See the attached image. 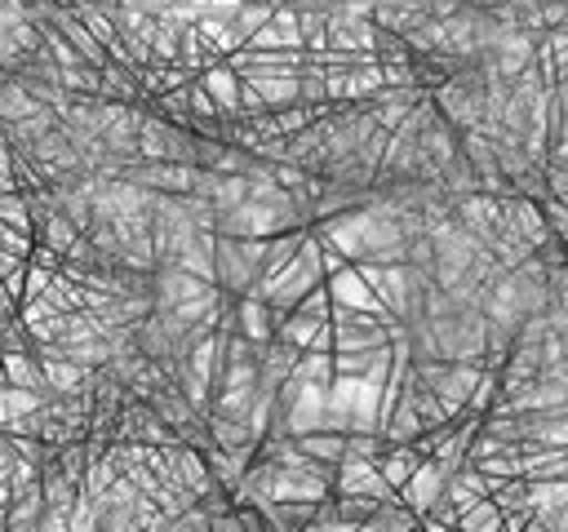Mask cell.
<instances>
[{"label": "cell", "mask_w": 568, "mask_h": 532, "mask_svg": "<svg viewBox=\"0 0 568 532\" xmlns=\"http://www.w3.org/2000/svg\"><path fill=\"white\" fill-rule=\"evenodd\" d=\"M444 483H448V474H444L435 461H422V466L408 474V483H404L395 497H399V505H404L408 514L426 519V514H430V505L444 497Z\"/></svg>", "instance_id": "6"}, {"label": "cell", "mask_w": 568, "mask_h": 532, "mask_svg": "<svg viewBox=\"0 0 568 532\" xmlns=\"http://www.w3.org/2000/svg\"><path fill=\"white\" fill-rule=\"evenodd\" d=\"M546 195L550 200H568V168L564 164H546Z\"/></svg>", "instance_id": "30"}, {"label": "cell", "mask_w": 568, "mask_h": 532, "mask_svg": "<svg viewBox=\"0 0 568 532\" xmlns=\"http://www.w3.org/2000/svg\"><path fill=\"white\" fill-rule=\"evenodd\" d=\"M333 497H368V501H377V505L399 501V497H395V488L377 474V466H373V461H337Z\"/></svg>", "instance_id": "4"}, {"label": "cell", "mask_w": 568, "mask_h": 532, "mask_svg": "<svg viewBox=\"0 0 568 532\" xmlns=\"http://www.w3.org/2000/svg\"><path fill=\"white\" fill-rule=\"evenodd\" d=\"M541 523H550L555 532H568V505H564V510H555V514H550V519H541Z\"/></svg>", "instance_id": "32"}, {"label": "cell", "mask_w": 568, "mask_h": 532, "mask_svg": "<svg viewBox=\"0 0 568 532\" xmlns=\"http://www.w3.org/2000/svg\"><path fill=\"white\" fill-rule=\"evenodd\" d=\"M0 364H4L9 386L49 395V386H44V368H40V355H36V350H9V355H0Z\"/></svg>", "instance_id": "14"}, {"label": "cell", "mask_w": 568, "mask_h": 532, "mask_svg": "<svg viewBox=\"0 0 568 532\" xmlns=\"http://www.w3.org/2000/svg\"><path fill=\"white\" fill-rule=\"evenodd\" d=\"M324 288H328L333 306H342V310H355V315H377V319H390V315L382 310L377 293L368 288V279H364V270H359V266H346V270L328 275V279H324Z\"/></svg>", "instance_id": "5"}, {"label": "cell", "mask_w": 568, "mask_h": 532, "mask_svg": "<svg viewBox=\"0 0 568 532\" xmlns=\"http://www.w3.org/2000/svg\"><path fill=\"white\" fill-rule=\"evenodd\" d=\"M306 231H311V226H302V231H284V235L266 239V253H262V270H257V284H266L271 275H280V270H284V266L297 257V248H302Z\"/></svg>", "instance_id": "17"}, {"label": "cell", "mask_w": 568, "mask_h": 532, "mask_svg": "<svg viewBox=\"0 0 568 532\" xmlns=\"http://www.w3.org/2000/svg\"><path fill=\"white\" fill-rule=\"evenodd\" d=\"M235 319H240V337L244 341H253V346L275 341V315H271V306L257 293L235 297Z\"/></svg>", "instance_id": "12"}, {"label": "cell", "mask_w": 568, "mask_h": 532, "mask_svg": "<svg viewBox=\"0 0 568 532\" xmlns=\"http://www.w3.org/2000/svg\"><path fill=\"white\" fill-rule=\"evenodd\" d=\"M386 448H390V439H386L382 430H351L342 461H373V466H377V461L386 457Z\"/></svg>", "instance_id": "22"}, {"label": "cell", "mask_w": 568, "mask_h": 532, "mask_svg": "<svg viewBox=\"0 0 568 532\" xmlns=\"http://www.w3.org/2000/svg\"><path fill=\"white\" fill-rule=\"evenodd\" d=\"M9 461H13V457H9V443H4V434H0V470H9Z\"/></svg>", "instance_id": "33"}, {"label": "cell", "mask_w": 568, "mask_h": 532, "mask_svg": "<svg viewBox=\"0 0 568 532\" xmlns=\"http://www.w3.org/2000/svg\"><path fill=\"white\" fill-rule=\"evenodd\" d=\"M4 386H9V377H4V364H0V390H4Z\"/></svg>", "instance_id": "34"}, {"label": "cell", "mask_w": 568, "mask_h": 532, "mask_svg": "<svg viewBox=\"0 0 568 532\" xmlns=\"http://www.w3.org/2000/svg\"><path fill=\"white\" fill-rule=\"evenodd\" d=\"M506 213H510V226L519 231V239H524L532 253H537L541 244H550V239H555V235H550V226H546V217H541V204L510 195V200H506Z\"/></svg>", "instance_id": "13"}, {"label": "cell", "mask_w": 568, "mask_h": 532, "mask_svg": "<svg viewBox=\"0 0 568 532\" xmlns=\"http://www.w3.org/2000/svg\"><path fill=\"white\" fill-rule=\"evenodd\" d=\"M248 49L257 53H288V49H302V27H297V9H271V22L257 27L248 35ZM306 53V49H302Z\"/></svg>", "instance_id": "7"}, {"label": "cell", "mask_w": 568, "mask_h": 532, "mask_svg": "<svg viewBox=\"0 0 568 532\" xmlns=\"http://www.w3.org/2000/svg\"><path fill=\"white\" fill-rule=\"evenodd\" d=\"M293 443L306 461H320V466H337L346 452V434H337V430H315V434H302Z\"/></svg>", "instance_id": "18"}, {"label": "cell", "mask_w": 568, "mask_h": 532, "mask_svg": "<svg viewBox=\"0 0 568 532\" xmlns=\"http://www.w3.org/2000/svg\"><path fill=\"white\" fill-rule=\"evenodd\" d=\"M302 532H355V523L337 519V514H333V505H328V501H320V514H315Z\"/></svg>", "instance_id": "29"}, {"label": "cell", "mask_w": 568, "mask_h": 532, "mask_svg": "<svg viewBox=\"0 0 568 532\" xmlns=\"http://www.w3.org/2000/svg\"><path fill=\"white\" fill-rule=\"evenodd\" d=\"M297 359H302V355H297L293 346H284V341H266V346H257V390L275 395V390L293 377Z\"/></svg>", "instance_id": "10"}, {"label": "cell", "mask_w": 568, "mask_h": 532, "mask_svg": "<svg viewBox=\"0 0 568 532\" xmlns=\"http://www.w3.org/2000/svg\"><path fill=\"white\" fill-rule=\"evenodd\" d=\"M13 319H18V301L0 288V328H4V324H13Z\"/></svg>", "instance_id": "31"}, {"label": "cell", "mask_w": 568, "mask_h": 532, "mask_svg": "<svg viewBox=\"0 0 568 532\" xmlns=\"http://www.w3.org/2000/svg\"><path fill=\"white\" fill-rule=\"evenodd\" d=\"M422 430H426V426H422V417H417L404 399L395 403V412H390V417H386V426H382V434H386L390 443H413Z\"/></svg>", "instance_id": "23"}, {"label": "cell", "mask_w": 568, "mask_h": 532, "mask_svg": "<svg viewBox=\"0 0 568 532\" xmlns=\"http://www.w3.org/2000/svg\"><path fill=\"white\" fill-rule=\"evenodd\" d=\"M417 466H422V457L413 452V443H390V448H386V457L377 461V474H382V479H386V483L399 492Z\"/></svg>", "instance_id": "20"}, {"label": "cell", "mask_w": 568, "mask_h": 532, "mask_svg": "<svg viewBox=\"0 0 568 532\" xmlns=\"http://www.w3.org/2000/svg\"><path fill=\"white\" fill-rule=\"evenodd\" d=\"M293 315H306V319H315V324H328V315H333V297H328V288L315 284V288L293 306Z\"/></svg>", "instance_id": "26"}, {"label": "cell", "mask_w": 568, "mask_h": 532, "mask_svg": "<svg viewBox=\"0 0 568 532\" xmlns=\"http://www.w3.org/2000/svg\"><path fill=\"white\" fill-rule=\"evenodd\" d=\"M124 182L142 186L146 195H191L195 191V168L191 164H151V160H133L124 168Z\"/></svg>", "instance_id": "3"}, {"label": "cell", "mask_w": 568, "mask_h": 532, "mask_svg": "<svg viewBox=\"0 0 568 532\" xmlns=\"http://www.w3.org/2000/svg\"><path fill=\"white\" fill-rule=\"evenodd\" d=\"M120 479V470H115V461L106 457V452H98V457H89V470H84V483H80V501H89V505H98L102 497H106V488Z\"/></svg>", "instance_id": "21"}, {"label": "cell", "mask_w": 568, "mask_h": 532, "mask_svg": "<svg viewBox=\"0 0 568 532\" xmlns=\"http://www.w3.org/2000/svg\"><path fill=\"white\" fill-rule=\"evenodd\" d=\"M479 372H484V368H475V364L413 359V377H417V381L439 399V408H444L448 417H462V412H466V399H470V390H475Z\"/></svg>", "instance_id": "2"}, {"label": "cell", "mask_w": 568, "mask_h": 532, "mask_svg": "<svg viewBox=\"0 0 568 532\" xmlns=\"http://www.w3.org/2000/svg\"><path fill=\"white\" fill-rule=\"evenodd\" d=\"M422 98H426L422 89H382V93L368 102V115H373V124H377V129L395 133V129L413 115V106H417Z\"/></svg>", "instance_id": "11"}, {"label": "cell", "mask_w": 568, "mask_h": 532, "mask_svg": "<svg viewBox=\"0 0 568 532\" xmlns=\"http://www.w3.org/2000/svg\"><path fill=\"white\" fill-rule=\"evenodd\" d=\"M320 328H324V324H315V319H306V315H275V341L293 346L297 355H306V350L315 346Z\"/></svg>", "instance_id": "19"}, {"label": "cell", "mask_w": 568, "mask_h": 532, "mask_svg": "<svg viewBox=\"0 0 568 532\" xmlns=\"http://www.w3.org/2000/svg\"><path fill=\"white\" fill-rule=\"evenodd\" d=\"M271 22V9L266 4H240V13H235V27H240V35L248 40L257 27H266Z\"/></svg>", "instance_id": "28"}, {"label": "cell", "mask_w": 568, "mask_h": 532, "mask_svg": "<svg viewBox=\"0 0 568 532\" xmlns=\"http://www.w3.org/2000/svg\"><path fill=\"white\" fill-rule=\"evenodd\" d=\"M417 532H422V528H417Z\"/></svg>", "instance_id": "36"}, {"label": "cell", "mask_w": 568, "mask_h": 532, "mask_svg": "<svg viewBox=\"0 0 568 532\" xmlns=\"http://www.w3.org/2000/svg\"><path fill=\"white\" fill-rule=\"evenodd\" d=\"M541 217H546V226H550V235L559 239V244H568V200H541Z\"/></svg>", "instance_id": "27"}, {"label": "cell", "mask_w": 568, "mask_h": 532, "mask_svg": "<svg viewBox=\"0 0 568 532\" xmlns=\"http://www.w3.org/2000/svg\"><path fill=\"white\" fill-rule=\"evenodd\" d=\"M213 284H204V279H195V275H186V270H178V266H160L155 275H151V301H155V310H169V306H178V301H191V297H204Z\"/></svg>", "instance_id": "8"}, {"label": "cell", "mask_w": 568, "mask_h": 532, "mask_svg": "<svg viewBox=\"0 0 568 532\" xmlns=\"http://www.w3.org/2000/svg\"><path fill=\"white\" fill-rule=\"evenodd\" d=\"M262 253L266 239H213V270H217V288L226 297H244L257 288V270H262Z\"/></svg>", "instance_id": "1"}, {"label": "cell", "mask_w": 568, "mask_h": 532, "mask_svg": "<svg viewBox=\"0 0 568 532\" xmlns=\"http://www.w3.org/2000/svg\"><path fill=\"white\" fill-rule=\"evenodd\" d=\"M457 532H506V528H501V510L484 497V501H475V505L457 519Z\"/></svg>", "instance_id": "24"}, {"label": "cell", "mask_w": 568, "mask_h": 532, "mask_svg": "<svg viewBox=\"0 0 568 532\" xmlns=\"http://www.w3.org/2000/svg\"><path fill=\"white\" fill-rule=\"evenodd\" d=\"M244 84L262 98L266 111H284V106H297V102H302L297 75H262V80H244Z\"/></svg>", "instance_id": "16"}, {"label": "cell", "mask_w": 568, "mask_h": 532, "mask_svg": "<svg viewBox=\"0 0 568 532\" xmlns=\"http://www.w3.org/2000/svg\"><path fill=\"white\" fill-rule=\"evenodd\" d=\"M200 89L213 98L222 124H235V120H240V75H235L226 62H213V66L200 75Z\"/></svg>", "instance_id": "9"}, {"label": "cell", "mask_w": 568, "mask_h": 532, "mask_svg": "<svg viewBox=\"0 0 568 532\" xmlns=\"http://www.w3.org/2000/svg\"><path fill=\"white\" fill-rule=\"evenodd\" d=\"M44 106L31 98V89L22 84V80H4L0 84V129H13V124H22V120H31V115H40Z\"/></svg>", "instance_id": "15"}, {"label": "cell", "mask_w": 568, "mask_h": 532, "mask_svg": "<svg viewBox=\"0 0 568 532\" xmlns=\"http://www.w3.org/2000/svg\"><path fill=\"white\" fill-rule=\"evenodd\" d=\"M328 505H333V514H337V519H346V523H355V528H359V523H368V519L382 510V505H377V501H368V497H328Z\"/></svg>", "instance_id": "25"}, {"label": "cell", "mask_w": 568, "mask_h": 532, "mask_svg": "<svg viewBox=\"0 0 568 532\" xmlns=\"http://www.w3.org/2000/svg\"><path fill=\"white\" fill-rule=\"evenodd\" d=\"M266 532H288V528H275V523H266Z\"/></svg>", "instance_id": "35"}]
</instances>
